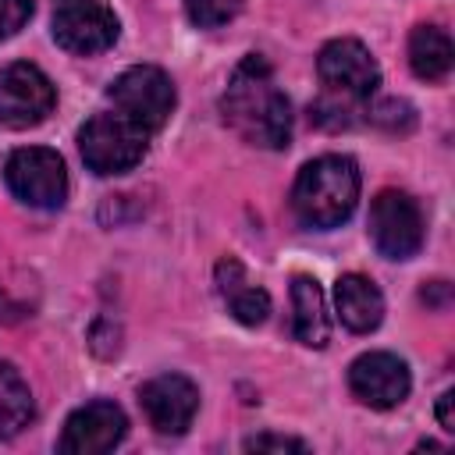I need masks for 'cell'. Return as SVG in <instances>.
Segmentation results:
<instances>
[{
    "label": "cell",
    "instance_id": "6da1fadb",
    "mask_svg": "<svg viewBox=\"0 0 455 455\" xmlns=\"http://www.w3.org/2000/svg\"><path fill=\"white\" fill-rule=\"evenodd\" d=\"M220 114L252 146L284 149L291 139V103L277 89L274 71L259 53H249L235 64L220 96Z\"/></svg>",
    "mask_w": 455,
    "mask_h": 455
},
{
    "label": "cell",
    "instance_id": "7a4b0ae2",
    "mask_svg": "<svg viewBox=\"0 0 455 455\" xmlns=\"http://www.w3.org/2000/svg\"><path fill=\"white\" fill-rule=\"evenodd\" d=\"M359 203V167L348 156L327 153L302 164L291 185V210L306 228H338Z\"/></svg>",
    "mask_w": 455,
    "mask_h": 455
},
{
    "label": "cell",
    "instance_id": "3957f363",
    "mask_svg": "<svg viewBox=\"0 0 455 455\" xmlns=\"http://www.w3.org/2000/svg\"><path fill=\"white\" fill-rule=\"evenodd\" d=\"M149 146V132L139 128L135 121H128L124 114H96L82 124L78 132V149L82 160L92 174L110 178V174H124L132 171Z\"/></svg>",
    "mask_w": 455,
    "mask_h": 455
},
{
    "label": "cell",
    "instance_id": "277c9868",
    "mask_svg": "<svg viewBox=\"0 0 455 455\" xmlns=\"http://www.w3.org/2000/svg\"><path fill=\"white\" fill-rule=\"evenodd\" d=\"M110 103L117 114H124L128 121H135L139 128H146L149 135L160 132L178 103L174 96V82L167 71L153 68V64H135L128 71H121L110 89H107Z\"/></svg>",
    "mask_w": 455,
    "mask_h": 455
},
{
    "label": "cell",
    "instance_id": "5b68a950",
    "mask_svg": "<svg viewBox=\"0 0 455 455\" xmlns=\"http://www.w3.org/2000/svg\"><path fill=\"white\" fill-rule=\"evenodd\" d=\"M4 178L7 188L36 210H57L68 199V171L60 153L46 149V146H25L14 149L4 164Z\"/></svg>",
    "mask_w": 455,
    "mask_h": 455
},
{
    "label": "cell",
    "instance_id": "8992f818",
    "mask_svg": "<svg viewBox=\"0 0 455 455\" xmlns=\"http://www.w3.org/2000/svg\"><path fill=\"white\" fill-rule=\"evenodd\" d=\"M370 238L387 259H412L423 245L419 203L402 188H384L370 203Z\"/></svg>",
    "mask_w": 455,
    "mask_h": 455
},
{
    "label": "cell",
    "instance_id": "52a82bcc",
    "mask_svg": "<svg viewBox=\"0 0 455 455\" xmlns=\"http://www.w3.org/2000/svg\"><path fill=\"white\" fill-rule=\"evenodd\" d=\"M117 14L103 0H57L53 4V39L78 57L103 53L117 43Z\"/></svg>",
    "mask_w": 455,
    "mask_h": 455
},
{
    "label": "cell",
    "instance_id": "ba28073f",
    "mask_svg": "<svg viewBox=\"0 0 455 455\" xmlns=\"http://www.w3.org/2000/svg\"><path fill=\"white\" fill-rule=\"evenodd\" d=\"M57 89L53 82L28 60H14L0 71V124L32 128L53 114Z\"/></svg>",
    "mask_w": 455,
    "mask_h": 455
},
{
    "label": "cell",
    "instance_id": "9c48e42d",
    "mask_svg": "<svg viewBox=\"0 0 455 455\" xmlns=\"http://www.w3.org/2000/svg\"><path fill=\"white\" fill-rule=\"evenodd\" d=\"M316 71H320V82L327 85V92L341 96V100L363 103L380 85V68L359 39H331L316 57Z\"/></svg>",
    "mask_w": 455,
    "mask_h": 455
},
{
    "label": "cell",
    "instance_id": "30bf717a",
    "mask_svg": "<svg viewBox=\"0 0 455 455\" xmlns=\"http://www.w3.org/2000/svg\"><path fill=\"white\" fill-rule=\"evenodd\" d=\"M124 434H128L124 409L117 402L96 398L68 416L57 448L64 455H103V451H114L124 441Z\"/></svg>",
    "mask_w": 455,
    "mask_h": 455
},
{
    "label": "cell",
    "instance_id": "8fae6325",
    "mask_svg": "<svg viewBox=\"0 0 455 455\" xmlns=\"http://www.w3.org/2000/svg\"><path fill=\"white\" fill-rule=\"evenodd\" d=\"M139 405L156 434H185L199 409V387L181 373H160L139 387Z\"/></svg>",
    "mask_w": 455,
    "mask_h": 455
},
{
    "label": "cell",
    "instance_id": "7c38bea8",
    "mask_svg": "<svg viewBox=\"0 0 455 455\" xmlns=\"http://www.w3.org/2000/svg\"><path fill=\"white\" fill-rule=\"evenodd\" d=\"M409 366L391 352H363L348 366L352 395L370 409H395L409 395Z\"/></svg>",
    "mask_w": 455,
    "mask_h": 455
},
{
    "label": "cell",
    "instance_id": "4fadbf2b",
    "mask_svg": "<svg viewBox=\"0 0 455 455\" xmlns=\"http://www.w3.org/2000/svg\"><path fill=\"white\" fill-rule=\"evenodd\" d=\"M217 291H220V299L228 302V313H231L238 323H245V327L263 323L267 313H270V295H267L259 284L249 281L245 267H242L235 256H224V259L217 263Z\"/></svg>",
    "mask_w": 455,
    "mask_h": 455
},
{
    "label": "cell",
    "instance_id": "5bb4252c",
    "mask_svg": "<svg viewBox=\"0 0 455 455\" xmlns=\"http://www.w3.org/2000/svg\"><path fill=\"white\" fill-rule=\"evenodd\" d=\"M334 306L348 331L370 334L384 320V295L380 288L363 274H341L334 284Z\"/></svg>",
    "mask_w": 455,
    "mask_h": 455
},
{
    "label": "cell",
    "instance_id": "9a60e30c",
    "mask_svg": "<svg viewBox=\"0 0 455 455\" xmlns=\"http://www.w3.org/2000/svg\"><path fill=\"white\" fill-rule=\"evenodd\" d=\"M291 334L306 348H323L331 341V316L316 277L306 274L291 277Z\"/></svg>",
    "mask_w": 455,
    "mask_h": 455
},
{
    "label": "cell",
    "instance_id": "2e32d148",
    "mask_svg": "<svg viewBox=\"0 0 455 455\" xmlns=\"http://www.w3.org/2000/svg\"><path fill=\"white\" fill-rule=\"evenodd\" d=\"M409 68L423 82H441L451 71V39L437 25H416L409 36Z\"/></svg>",
    "mask_w": 455,
    "mask_h": 455
},
{
    "label": "cell",
    "instance_id": "e0dca14e",
    "mask_svg": "<svg viewBox=\"0 0 455 455\" xmlns=\"http://www.w3.org/2000/svg\"><path fill=\"white\" fill-rule=\"evenodd\" d=\"M32 419V391L25 377L0 359V441L14 437Z\"/></svg>",
    "mask_w": 455,
    "mask_h": 455
},
{
    "label": "cell",
    "instance_id": "ac0fdd59",
    "mask_svg": "<svg viewBox=\"0 0 455 455\" xmlns=\"http://www.w3.org/2000/svg\"><path fill=\"white\" fill-rule=\"evenodd\" d=\"M242 11V0H185V14L196 28H220L235 21Z\"/></svg>",
    "mask_w": 455,
    "mask_h": 455
},
{
    "label": "cell",
    "instance_id": "d6986e66",
    "mask_svg": "<svg viewBox=\"0 0 455 455\" xmlns=\"http://www.w3.org/2000/svg\"><path fill=\"white\" fill-rule=\"evenodd\" d=\"M366 117L377 128H387V132H409L416 124V114L405 100H377V103L366 107Z\"/></svg>",
    "mask_w": 455,
    "mask_h": 455
},
{
    "label": "cell",
    "instance_id": "ffe728a7",
    "mask_svg": "<svg viewBox=\"0 0 455 455\" xmlns=\"http://www.w3.org/2000/svg\"><path fill=\"white\" fill-rule=\"evenodd\" d=\"M32 18V0H0V43L18 36Z\"/></svg>",
    "mask_w": 455,
    "mask_h": 455
},
{
    "label": "cell",
    "instance_id": "44dd1931",
    "mask_svg": "<svg viewBox=\"0 0 455 455\" xmlns=\"http://www.w3.org/2000/svg\"><path fill=\"white\" fill-rule=\"evenodd\" d=\"M245 451H306V444L281 434H256L245 441Z\"/></svg>",
    "mask_w": 455,
    "mask_h": 455
},
{
    "label": "cell",
    "instance_id": "7402d4cb",
    "mask_svg": "<svg viewBox=\"0 0 455 455\" xmlns=\"http://www.w3.org/2000/svg\"><path fill=\"white\" fill-rule=\"evenodd\" d=\"M451 405H455V391H444L437 398V419H441V427L448 434H455V412H451Z\"/></svg>",
    "mask_w": 455,
    "mask_h": 455
}]
</instances>
